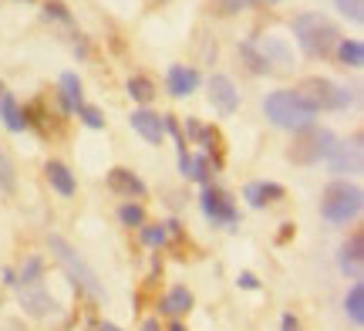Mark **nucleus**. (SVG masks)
<instances>
[{"label":"nucleus","mask_w":364,"mask_h":331,"mask_svg":"<svg viewBox=\"0 0 364 331\" xmlns=\"http://www.w3.org/2000/svg\"><path fill=\"white\" fill-rule=\"evenodd\" d=\"M294 38L311 58H331L341 41V31L334 21H327L321 14H297L294 17Z\"/></svg>","instance_id":"f257e3e1"},{"label":"nucleus","mask_w":364,"mask_h":331,"mask_svg":"<svg viewBox=\"0 0 364 331\" xmlns=\"http://www.w3.org/2000/svg\"><path fill=\"white\" fill-rule=\"evenodd\" d=\"M294 98H297L300 105L307 108V112H341V108L354 105V88H341L334 85L331 78H304L297 81V88H294Z\"/></svg>","instance_id":"f03ea898"},{"label":"nucleus","mask_w":364,"mask_h":331,"mask_svg":"<svg viewBox=\"0 0 364 331\" xmlns=\"http://www.w3.org/2000/svg\"><path fill=\"white\" fill-rule=\"evenodd\" d=\"M364 210V193L361 186L348 183V179H334V183H327L324 196H321V216H324L327 224H351L358 220Z\"/></svg>","instance_id":"7ed1b4c3"},{"label":"nucleus","mask_w":364,"mask_h":331,"mask_svg":"<svg viewBox=\"0 0 364 331\" xmlns=\"http://www.w3.org/2000/svg\"><path fill=\"white\" fill-rule=\"evenodd\" d=\"M334 146H338V135L331 132V129L307 125V129L294 132V142L287 149V159L294 162V166H317V162H324L334 152Z\"/></svg>","instance_id":"20e7f679"},{"label":"nucleus","mask_w":364,"mask_h":331,"mask_svg":"<svg viewBox=\"0 0 364 331\" xmlns=\"http://www.w3.org/2000/svg\"><path fill=\"white\" fill-rule=\"evenodd\" d=\"M48 247H51V253L58 257V264L68 270V278L75 280L81 291H88L95 301H102V298H105V288L98 284V274H95V270H91V267L78 257V251H75V247H71V243H68L61 233H51V237H48Z\"/></svg>","instance_id":"39448f33"},{"label":"nucleus","mask_w":364,"mask_h":331,"mask_svg":"<svg viewBox=\"0 0 364 331\" xmlns=\"http://www.w3.org/2000/svg\"><path fill=\"white\" fill-rule=\"evenodd\" d=\"M263 112H267V119L277 125V129H290V132H300V129H307L314 125V112L300 105L294 92H270L263 98Z\"/></svg>","instance_id":"423d86ee"},{"label":"nucleus","mask_w":364,"mask_h":331,"mask_svg":"<svg viewBox=\"0 0 364 331\" xmlns=\"http://www.w3.org/2000/svg\"><path fill=\"white\" fill-rule=\"evenodd\" d=\"M21 112H24V129H34L41 139H61L65 135V129H68L65 112H54L44 95L34 98V102H27Z\"/></svg>","instance_id":"0eeeda50"},{"label":"nucleus","mask_w":364,"mask_h":331,"mask_svg":"<svg viewBox=\"0 0 364 331\" xmlns=\"http://www.w3.org/2000/svg\"><path fill=\"white\" fill-rule=\"evenodd\" d=\"M199 206L206 213V220H213L216 226H233L236 220H240V210H236L233 196H230L226 189H220V186H206Z\"/></svg>","instance_id":"6e6552de"},{"label":"nucleus","mask_w":364,"mask_h":331,"mask_svg":"<svg viewBox=\"0 0 364 331\" xmlns=\"http://www.w3.org/2000/svg\"><path fill=\"white\" fill-rule=\"evenodd\" d=\"M338 264H341V270H344L351 280H361V274H364V230H361V226H358L351 237L341 243Z\"/></svg>","instance_id":"1a4fd4ad"},{"label":"nucleus","mask_w":364,"mask_h":331,"mask_svg":"<svg viewBox=\"0 0 364 331\" xmlns=\"http://www.w3.org/2000/svg\"><path fill=\"white\" fill-rule=\"evenodd\" d=\"M364 146H361V132L351 135V142H341V146H334V152L327 156V162H331V169L334 172H361L364 166Z\"/></svg>","instance_id":"9d476101"},{"label":"nucleus","mask_w":364,"mask_h":331,"mask_svg":"<svg viewBox=\"0 0 364 331\" xmlns=\"http://www.w3.org/2000/svg\"><path fill=\"white\" fill-rule=\"evenodd\" d=\"M209 102H213V108L220 115H233L240 108V92H236V85L226 75H213L209 78Z\"/></svg>","instance_id":"9b49d317"},{"label":"nucleus","mask_w":364,"mask_h":331,"mask_svg":"<svg viewBox=\"0 0 364 331\" xmlns=\"http://www.w3.org/2000/svg\"><path fill=\"white\" fill-rule=\"evenodd\" d=\"M129 122H132V129L142 135L149 146H159V142L166 139V122H162V115L149 112V108H139V112H132Z\"/></svg>","instance_id":"f8f14e48"},{"label":"nucleus","mask_w":364,"mask_h":331,"mask_svg":"<svg viewBox=\"0 0 364 331\" xmlns=\"http://www.w3.org/2000/svg\"><path fill=\"white\" fill-rule=\"evenodd\" d=\"M21 308H24L31 318H48L54 308H58V301L44 291V284H31V288H21Z\"/></svg>","instance_id":"ddd939ff"},{"label":"nucleus","mask_w":364,"mask_h":331,"mask_svg":"<svg viewBox=\"0 0 364 331\" xmlns=\"http://www.w3.org/2000/svg\"><path fill=\"white\" fill-rule=\"evenodd\" d=\"M108 189H112V193H118V196H129V199H139V196H145V193H149L142 179H139L132 169H125V166L108 169Z\"/></svg>","instance_id":"4468645a"},{"label":"nucleus","mask_w":364,"mask_h":331,"mask_svg":"<svg viewBox=\"0 0 364 331\" xmlns=\"http://www.w3.org/2000/svg\"><path fill=\"white\" fill-rule=\"evenodd\" d=\"M287 189L280 183H267V179H257V183H247L243 189V199H247L253 210H263V206H270L277 199H284Z\"/></svg>","instance_id":"2eb2a0df"},{"label":"nucleus","mask_w":364,"mask_h":331,"mask_svg":"<svg viewBox=\"0 0 364 331\" xmlns=\"http://www.w3.org/2000/svg\"><path fill=\"white\" fill-rule=\"evenodd\" d=\"M44 179L51 183L54 193H61V196H75V189H78V179H75V172L68 169L61 159H48L44 162Z\"/></svg>","instance_id":"dca6fc26"},{"label":"nucleus","mask_w":364,"mask_h":331,"mask_svg":"<svg viewBox=\"0 0 364 331\" xmlns=\"http://www.w3.org/2000/svg\"><path fill=\"white\" fill-rule=\"evenodd\" d=\"M199 88V71L189 65H172L169 68V92L176 98H189Z\"/></svg>","instance_id":"f3484780"},{"label":"nucleus","mask_w":364,"mask_h":331,"mask_svg":"<svg viewBox=\"0 0 364 331\" xmlns=\"http://www.w3.org/2000/svg\"><path fill=\"white\" fill-rule=\"evenodd\" d=\"M61 102H65V112H78V108L85 105L81 78L75 71H65V75H61Z\"/></svg>","instance_id":"a211bd4d"},{"label":"nucleus","mask_w":364,"mask_h":331,"mask_svg":"<svg viewBox=\"0 0 364 331\" xmlns=\"http://www.w3.org/2000/svg\"><path fill=\"white\" fill-rule=\"evenodd\" d=\"M162 311L169 315V318H182V315H189L193 311V294L186 291V288H172L166 298H162Z\"/></svg>","instance_id":"6ab92c4d"},{"label":"nucleus","mask_w":364,"mask_h":331,"mask_svg":"<svg viewBox=\"0 0 364 331\" xmlns=\"http://www.w3.org/2000/svg\"><path fill=\"white\" fill-rule=\"evenodd\" d=\"M0 122L11 129V132H24V112L17 105V98L11 92L0 95Z\"/></svg>","instance_id":"aec40b11"},{"label":"nucleus","mask_w":364,"mask_h":331,"mask_svg":"<svg viewBox=\"0 0 364 331\" xmlns=\"http://www.w3.org/2000/svg\"><path fill=\"white\" fill-rule=\"evenodd\" d=\"M334 54L344 68H364V44L358 38H341Z\"/></svg>","instance_id":"412c9836"},{"label":"nucleus","mask_w":364,"mask_h":331,"mask_svg":"<svg viewBox=\"0 0 364 331\" xmlns=\"http://www.w3.org/2000/svg\"><path fill=\"white\" fill-rule=\"evenodd\" d=\"M344 315L351 318L354 328H361L364 325V284L361 280H354L351 291H348V298H344Z\"/></svg>","instance_id":"4be33fe9"},{"label":"nucleus","mask_w":364,"mask_h":331,"mask_svg":"<svg viewBox=\"0 0 364 331\" xmlns=\"http://www.w3.org/2000/svg\"><path fill=\"white\" fill-rule=\"evenodd\" d=\"M260 54H263L267 65H294V54H290V48H287L284 38H267Z\"/></svg>","instance_id":"5701e85b"},{"label":"nucleus","mask_w":364,"mask_h":331,"mask_svg":"<svg viewBox=\"0 0 364 331\" xmlns=\"http://www.w3.org/2000/svg\"><path fill=\"white\" fill-rule=\"evenodd\" d=\"M240 58L247 61V68L253 71V75H270V71H273V68L267 65V61H263L260 48H257L253 41H243V44H240Z\"/></svg>","instance_id":"b1692460"},{"label":"nucleus","mask_w":364,"mask_h":331,"mask_svg":"<svg viewBox=\"0 0 364 331\" xmlns=\"http://www.w3.org/2000/svg\"><path fill=\"white\" fill-rule=\"evenodd\" d=\"M129 95L139 102V105H149L156 98V81L145 78V75H132L129 78Z\"/></svg>","instance_id":"393cba45"},{"label":"nucleus","mask_w":364,"mask_h":331,"mask_svg":"<svg viewBox=\"0 0 364 331\" xmlns=\"http://www.w3.org/2000/svg\"><path fill=\"white\" fill-rule=\"evenodd\" d=\"M260 4H280V0H209V11L220 14V17H230L243 7H260Z\"/></svg>","instance_id":"a878e982"},{"label":"nucleus","mask_w":364,"mask_h":331,"mask_svg":"<svg viewBox=\"0 0 364 331\" xmlns=\"http://www.w3.org/2000/svg\"><path fill=\"white\" fill-rule=\"evenodd\" d=\"M44 278V261L41 257H27L21 274H17V288H31V284H41Z\"/></svg>","instance_id":"bb28decb"},{"label":"nucleus","mask_w":364,"mask_h":331,"mask_svg":"<svg viewBox=\"0 0 364 331\" xmlns=\"http://www.w3.org/2000/svg\"><path fill=\"white\" fill-rule=\"evenodd\" d=\"M186 179L213 186V162H209L206 156H189V172H186Z\"/></svg>","instance_id":"cd10ccee"},{"label":"nucleus","mask_w":364,"mask_h":331,"mask_svg":"<svg viewBox=\"0 0 364 331\" xmlns=\"http://www.w3.org/2000/svg\"><path fill=\"white\" fill-rule=\"evenodd\" d=\"M0 189H4V193H14V189H17V172H14V162L4 146H0Z\"/></svg>","instance_id":"c85d7f7f"},{"label":"nucleus","mask_w":364,"mask_h":331,"mask_svg":"<svg viewBox=\"0 0 364 331\" xmlns=\"http://www.w3.org/2000/svg\"><path fill=\"white\" fill-rule=\"evenodd\" d=\"M139 230H142L145 247H162V243L169 240V226L166 224H142Z\"/></svg>","instance_id":"c756f323"},{"label":"nucleus","mask_w":364,"mask_h":331,"mask_svg":"<svg viewBox=\"0 0 364 331\" xmlns=\"http://www.w3.org/2000/svg\"><path fill=\"white\" fill-rule=\"evenodd\" d=\"M118 220H122V224L125 226H142L145 224V210H142V203H122V206H118Z\"/></svg>","instance_id":"7c9ffc66"},{"label":"nucleus","mask_w":364,"mask_h":331,"mask_svg":"<svg viewBox=\"0 0 364 331\" xmlns=\"http://www.w3.org/2000/svg\"><path fill=\"white\" fill-rule=\"evenodd\" d=\"M334 7H338L348 21H354V24L364 21V0H334Z\"/></svg>","instance_id":"2f4dec72"},{"label":"nucleus","mask_w":364,"mask_h":331,"mask_svg":"<svg viewBox=\"0 0 364 331\" xmlns=\"http://www.w3.org/2000/svg\"><path fill=\"white\" fill-rule=\"evenodd\" d=\"M44 14L51 21H61V24H71V11H68L65 0H44Z\"/></svg>","instance_id":"473e14b6"},{"label":"nucleus","mask_w":364,"mask_h":331,"mask_svg":"<svg viewBox=\"0 0 364 331\" xmlns=\"http://www.w3.org/2000/svg\"><path fill=\"white\" fill-rule=\"evenodd\" d=\"M78 119L88 125V129H105V115H102V108H95V105H81L78 108Z\"/></svg>","instance_id":"72a5a7b5"},{"label":"nucleus","mask_w":364,"mask_h":331,"mask_svg":"<svg viewBox=\"0 0 364 331\" xmlns=\"http://www.w3.org/2000/svg\"><path fill=\"white\" fill-rule=\"evenodd\" d=\"M240 288H247V291H257V288H260V280H257V274H250V270H243V274H240Z\"/></svg>","instance_id":"f704fd0d"},{"label":"nucleus","mask_w":364,"mask_h":331,"mask_svg":"<svg viewBox=\"0 0 364 331\" xmlns=\"http://www.w3.org/2000/svg\"><path fill=\"white\" fill-rule=\"evenodd\" d=\"M280 331H300V321L294 318V315H284V318H280Z\"/></svg>","instance_id":"c9c22d12"},{"label":"nucleus","mask_w":364,"mask_h":331,"mask_svg":"<svg viewBox=\"0 0 364 331\" xmlns=\"http://www.w3.org/2000/svg\"><path fill=\"white\" fill-rule=\"evenodd\" d=\"M294 233H297V226H294V224H284V230H280V237H277V240H280V243H287V240L294 237Z\"/></svg>","instance_id":"e433bc0d"},{"label":"nucleus","mask_w":364,"mask_h":331,"mask_svg":"<svg viewBox=\"0 0 364 331\" xmlns=\"http://www.w3.org/2000/svg\"><path fill=\"white\" fill-rule=\"evenodd\" d=\"M142 331H162V325H159V318H145L142 321Z\"/></svg>","instance_id":"4c0bfd02"},{"label":"nucleus","mask_w":364,"mask_h":331,"mask_svg":"<svg viewBox=\"0 0 364 331\" xmlns=\"http://www.w3.org/2000/svg\"><path fill=\"white\" fill-rule=\"evenodd\" d=\"M0 278H4V284H17V274H14L11 267H4V274H0Z\"/></svg>","instance_id":"58836bf2"},{"label":"nucleus","mask_w":364,"mask_h":331,"mask_svg":"<svg viewBox=\"0 0 364 331\" xmlns=\"http://www.w3.org/2000/svg\"><path fill=\"white\" fill-rule=\"evenodd\" d=\"M149 7H162V4H169V0H145Z\"/></svg>","instance_id":"ea45409f"},{"label":"nucleus","mask_w":364,"mask_h":331,"mask_svg":"<svg viewBox=\"0 0 364 331\" xmlns=\"http://www.w3.org/2000/svg\"><path fill=\"white\" fill-rule=\"evenodd\" d=\"M98 331H122V328H118V325H102Z\"/></svg>","instance_id":"a19ab883"},{"label":"nucleus","mask_w":364,"mask_h":331,"mask_svg":"<svg viewBox=\"0 0 364 331\" xmlns=\"http://www.w3.org/2000/svg\"><path fill=\"white\" fill-rule=\"evenodd\" d=\"M169 331H186V328H182V325H179V321H176V325H172V328Z\"/></svg>","instance_id":"79ce46f5"},{"label":"nucleus","mask_w":364,"mask_h":331,"mask_svg":"<svg viewBox=\"0 0 364 331\" xmlns=\"http://www.w3.org/2000/svg\"><path fill=\"white\" fill-rule=\"evenodd\" d=\"M4 92H7V88H4V81H0V95H4Z\"/></svg>","instance_id":"37998d69"}]
</instances>
